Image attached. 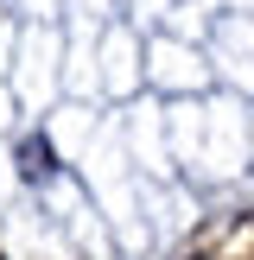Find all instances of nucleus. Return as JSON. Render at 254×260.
<instances>
[{
  "instance_id": "1",
  "label": "nucleus",
  "mask_w": 254,
  "mask_h": 260,
  "mask_svg": "<svg viewBox=\"0 0 254 260\" xmlns=\"http://www.w3.org/2000/svg\"><path fill=\"white\" fill-rule=\"evenodd\" d=\"M19 159H25V172H32V178H45V172H51V165H45V146H38V140L19 152Z\"/></svg>"
}]
</instances>
